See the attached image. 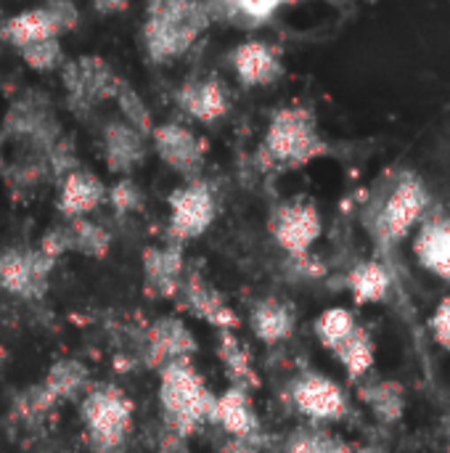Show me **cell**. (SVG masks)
I'll return each instance as SVG.
<instances>
[{
	"label": "cell",
	"instance_id": "6da1fadb",
	"mask_svg": "<svg viewBox=\"0 0 450 453\" xmlns=\"http://www.w3.org/2000/svg\"><path fill=\"white\" fill-rule=\"evenodd\" d=\"M212 19L215 11L207 0H156L143 27L149 58L167 64L183 56Z\"/></svg>",
	"mask_w": 450,
	"mask_h": 453
},
{
	"label": "cell",
	"instance_id": "7a4b0ae2",
	"mask_svg": "<svg viewBox=\"0 0 450 453\" xmlns=\"http://www.w3.org/2000/svg\"><path fill=\"white\" fill-rule=\"evenodd\" d=\"M159 406L164 411V427L191 438L210 422L215 393L207 388L191 358L172 361L159 372Z\"/></svg>",
	"mask_w": 450,
	"mask_h": 453
},
{
	"label": "cell",
	"instance_id": "3957f363",
	"mask_svg": "<svg viewBox=\"0 0 450 453\" xmlns=\"http://www.w3.org/2000/svg\"><path fill=\"white\" fill-rule=\"evenodd\" d=\"M133 401L114 385L88 390L80 401L85 443L93 453H122L133 433Z\"/></svg>",
	"mask_w": 450,
	"mask_h": 453
},
{
	"label": "cell",
	"instance_id": "277c9868",
	"mask_svg": "<svg viewBox=\"0 0 450 453\" xmlns=\"http://www.w3.org/2000/svg\"><path fill=\"white\" fill-rule=\"evenodd\" d=\"M326 143L318 133L316 114L305 106H284L278 109L265 130L263 157L271 165L281 167H302L321 157Z\"/></svg>",
	"mask_w": 450,
	"mask_h": 453
},
{
	"label": "cell",
	"instance_id": "5b68a950",
	"mask_svg": "<svg viewBox=\"0 0 450 453\" xmlns=\"http://www.w3.org/2000/svg\"><path fill=\"white\" fill-rule=\"evenodd\" d=\"M430 204V194L424 188V183L416 175H403L393 191L387 194V199L382 202L379 212H377V236L385 244H398L403 242L424 218Z\"/></svg>",
	"mask_w": 450,
	"mask_h": 453
},
{
	"label": "cell",
	"instance_id": "8992f818",
	"mask_svg": "<svg viewBox=\"0 0 450 453\" xmlns=\"http://www.w3.org/2000/svg\"><path fill=\"white\" fill-rule=\"evenodd\" d=\"M64 90L69 96V106L77 114H88L93 106L111 101L119 74L111 69V64L101 56H77L72 61H64L61 66Z\"/></svg>",
	"mask_w": 450,
	"mask_h": 453
},
{
	"label": "cell",
	"instance_id": "52a82bcc",
	"mask_svg": "<svg viewBox=\"0 0 450 453\" xmlns=\"http://www.w3.org/2000/svg\"><path fill=\"white\" fill-rule=\"evenodd\" d=\"M167 204H170V226H167L170 242H178V244L199 239L215 223V215H217L215 194L199 178L175 188L167 196Z\"/></svg>",
	"mask_w": 450,
	"mask_h": 453
},
{
	"label": "cell",
	"instance_id": "ba28073f",
	"mask_svg": "<svg viewBox=\"0 0 450 453\" xmlns=\"http://www.w3.org/2000/svg\"><path fill=\"white\" fill-rule=\"evenodd\" d=\"M321 231L324 220L316 202L310 199H292L281 204L271 218V234L276 244L294 260L310 255L313 244L321 239Z\"/></svg>",
	"mask_w": 450,
	"mask_h": 453
},
{
	"label": "cell",
	"instance_id": "9c48e42d",
	"mask_svg": "<svg viewBox=\"0 0 450 453\" xmlns=\"http://www.w3.org/2000/svg\"><path fill=\"white\" fill-rule=\"evenodd\" d=\"M53 263L56 260H50L40 250L0 252V292L21 300H40L48 289Z\"/></svg>",
	"mask_w": 450,
	"mask_h": 453
},
{
	"label": "cell",
	"instance_id": "30bf717a",
	"mask_svg": "<svg viewBox=\"0 0 450 453\" xmlns=\"http://www.w3.org/2000/svg\"><path fill=\"white\" fill-rule=\"evenodd\" d=\"M151 143H154V151L156 157L178 175L194 180L204 165V157H207V141L194 133L191 127L186 125H178V122H162V125H154L151 130Z\"/></svg>",
	"mask_w": 450,
	"mask_h": 453
},
{
	"label": "cell",
	"instance_id": "8fae6325",
	"mask_svg": "<svg viewBox=\"0 0 450 453\" xmlns=\"http://www.w3.org/2000/svg\"><path fill=\"white\" fill-rule=\"evenodd\" d=\"M292 401L313 422H342L350 411L345 390L326 374L305 372L292 382Z\"/></svg>",
	"mask_w": 450,
	"mask_h": 453
},
{
	"label": "cell",
	"instance_id": "7c38bea8",
	"mask_svg": "<svg viewBox=\"0 0 450 453\" xmlns=\"http://www.w3.org/2000/svg\"><path fill=\"white\" fill-rule=\"evenodd\" d=\"M199 350V342L194 332L175 316L156 319L149 326L146 342H143V366L162 372L172 361L191 358Z\"/></svg>",
	"mask_w": 450,
	"mask_h": 453
},
{
	"label": "cell",
	"instance_id": "4fadbf2b",
	"mask_svg": "<svg viewBox=\"0 0 450 453\" xmlns=\"http://www.w3.org/2000/svg\"><path fill=\"white\" fill-rule=\"evenodd\" d=\"M178 297H180V308L186 313H191L194 319L215 326L217 332L239 326V316L228 305V300L196 271H186Z\"/></svg>",
	"mask_w": 450,
	"mask_h": 453
},
{
	"label": "cell",
	"instance_id": "5bb4252c",
	"mask_svg": "<svg viewBox=\"0 0 450 453\" xmlns=\"http://www.w3.org/2000/svg\"><path fill=\"white\" fill-rule=\"evenodd\" d=\"M186 276L183 244L167 242L159 247H149L143 252V284L146 295L154 300H172L180 292Z\"/></svg>",
	"mask_w": 450,
	"mask_h": 453
},
{
	"label": "cell",
	"instance_id": "9a60e30c",
	"mask_svg": "<svg viewBox=\"0 0 450 453\" xmlns=\"http://www.w3.org/2000/svg\"><path fill=\"white\" fill-rule=\"evenodd\" d=\"M101 149H103V162L111 173L117 175H130L138 170L149 154L146 135L138 133L133 125H127L122 117H114L103 125L101 130Z\"/></svg>",
	"mask_w": 450,
	"mask_h": 453
},
{
	"label": "cell",
	"instance_id": "2e32d148",
	"mask_svg": "<svg viewBox=\"0 0 450 453\" xmlns=\"http://www.w3.org/2000/svg\"><path fill=\"white\" fill-rule=\"evenodd\" d=\"M231 66L247 88L273 85L284 74L281 56L263 40H244L231 50Z\"/></svg>",
	"mask_w": 450,
	"mask_h": 453
},
{
	"label": "cell",
	"instance_id": "e0dca14e",
	"mask_svg": "<svg viewBox=\"0 0 450 453\" xmlns=\"http://www.w3.org/2000/svg\"><path fill=\"white\" fill-rule=\"evenodd\" d=\"M103 202H106V186H103V180L95 173H90L85 167H74L72 173H66L61 178V188H58L56 207H58V212L66 220L88 218Z\"/></svg>",
	"mask_w": 450,
	"mask_h": 453
},
{
	"label": "cell",
	"instance_id": "ac0fdd59",
	"mask_svg": "<svg viewBox=\"0 0 450 453\" xmlns=\"http://www.w3.org/2000/svg\"><path fill=\"white\" fill-rule=\"evenodd\" d=\"M210 422L228 433V438H257L260 441V417L249 398V390L228 388L225 393L215 395V406Z\"/></svg>",
	"mask_w": 450,
	"mask_h": 453
},
{
	"label": "cell",
	"instance_id": "d6986e66",
	"mask_svg": "<svg viewBox=\"0 0 450 453\" xmlns=\"http://www.w3.org/2000/svg\"><path fill=\"white\" fill-rule=\"evenodd\" d=\"M414 255L424 271L450 284V215L422 220L414 239Z\"/></svg>",
	"mask_w": 450,
	"mask_h": 453
},
{
	"label": "cell",
	"instance_id": "ffe728a7",
	"mask_svg": "<svg viewBox=\"0 0 450 453\" xmlns=\"http://www.w3.org/2000/svg\"><path fill=\"white\" fill-rule=\"evenodd\" d=\"M175 98L178 106L199 122H217L228 111V93L217 77L188 80L178 88Z\"/></svg>",
	"mask_w": 450,
	"mask_h": 453
},
{
	"label": "cell",
	"instance_id": "44dd1931",
	"mask_svg": "<svg viewBox=\"0 0 450 453\" xmlns=\"http://www.w3.org/2000/svg\"><path fill=\"white\" fill-rule=\"evenodd\" d=\"M249 326L255 337L265 345H278L292 337L297 326V313L292 303L278 300V297H265L252 305L249 311Z\"/></svg>",
	"mask_w": 450,
	"mask_h": 453
},
{
	"label": "cell",
	"instance_id": "7402d4cb",
	"mask_svg": "<svg viewBox=\"0 0 450 453\" xmlns=\"http://www.w3.org/2000/svg\"><path fill=\"white\" fill-rule=\"evenodd\" d=\"M58 27L50 19V13L42 5L19 11L13 16H8L0 27V37L11 45V48H21L27 42L34 40H45V37H58Z\"/></svg>",
	"mask_w": 450,
	"mask_h": 453
},
{
	"label": "cell",
	"instance_id": "603a6c76",
	"mask_svg": "<svg viewBox=\"0 0 450 453\" xmlns=\"http://www.w3.org/2000/svg\"><path fill=\"white\" fill-rule=\"evenodd\" d=\"M217 358L231 380L233 388H241V390H252L257 388V372H255V364H252V353L249 348L236 337L233 329H223L217 332Z\"/></svg>",
	"mask_w": 450,
	"mask_h": 453
},
{
	"label": "cell",
	"instance_id": "cb8c5ba5",
	"mask_svg": "<svg viewBox=\"0 0 450 453\" xmlns=\"http://www.w3.org/2000/svg\"><path fill=\"white\" fill-rule=\"evenodd\" d=\"M358 398L385 425H395V422L403 419V411H406V388L400 382H395V380H377V382L361 385Z\"/></svg>",
	"mask_w": 450,
	"mask_h": 453
},
{
	"label": "cell",
	"instance_id": "d4e9b609",
	"mask_svg": "<svg viewBox=\"0 0 450 453\" xmlns=\"http://www.w3.org/2000/svg\"><path fill=\"white\" fill-rule=\"evenodd\" d=\"M88 382H90V372L82 361L77 358H58L45 380H42V388L61 403V401H74L77 395H85L88 393Z\"/></svg>",
	"mask_w": 450,
	"mask_h": 453
},
{
	"label": "cell",
	"instance_id": "484cf974",
	"mask_svg": "<svg viewBox=\"0 0 450 453\" xmlns=\"http://www.w3.org/2000/svg\"><path fill=\"white\" fill-rule=\"evenodd\" d=\"M390 287H393L390 273L377 260H363L347 273V289H350V295H353V300L358 305L382 303L390 295Z\"/></svg>",
	"mask_w": 450,
	"mask_h": 453
},
{
	"label": "cell",
	"instance_id": "4316f807",
	"mask_svg": "<svg viewBox=\"0 0 450 453\" xmlns=\"http://www.w3.org/2000/svg\"><path fill=\"white\" fill-rule=\"evenodd\" d=\"M334 358L342 364V369L347 372V377L353 382H361L377 361V348H374L371 332L358 324L355 332L334 350Z\"/></svg>",
	"mask_w": 450,
	"mask_h": 453
},
{
	"label": "cell",
	"instance_id": "83f0119b",
	"mask_svg": "<svg viewBox=\"0 0 450 453\" xmlns=\"http://www.w3.org/2000/svg\"><path fill=\"white\" fill-rule=\"evenodd\" d=\"M66 226H69V239H72V252H80L93 260H101L109 255L111 234L101 223L90 218H74V220H66Z\"/></svg>",
	"mask_w": 450,
	"mask_h": 453
},
{
	"label": "cell",
	"instance_id": "f1b7e54d",
	"mask_svg": "<svg viewBox=\"0 0 450 453\" xmlns=\"http://www.w3.org/2000/svg\"><path fill=\"white\" fill-rule=\"evenodd\" d=\"M114 104H117V109H119V117L127 122V125H133L138 133H143L146 138L151 135V130H154V117H151V109H149V104L143 101V96L127 82V80H117V88H114V98H111Z\"/></svg>",
	"mask_w": 450,
	"mask_h": 453
},
{
	"label": "cell",
	"instance_id": "f546056e",
	"mask_svg": "<svg viewBox=\"0 0 450 453\" xmlns=\"http://www.w3.org/2000/svg\"><path fill=\"white\" fill-rule=\"evenodd\" d=\"M355 326H358V319H355L353 311H347V308H326V311L316 319L313 332H316L318 342H321L329 353H334V350L355 332Z\"/></svg>",
	"mask_w": 450,
	"mask_h": 453
},
{
	"label": "cell",
	"instance_id": "4dcf8cb0",
	"mask_svg": "<svg viewBox=\"0 0 450 453\" xmlns=\"http://www.w3.org/2000/svg\"><path fill=\"white\" fill-rule=\"evenodd\" d=\"M305 0H210L212 11H225V13H236L241 19H249V24H265L271 21L281 8L286 5H297Z\"/></svg>",
	"mask_w": 450,
	"mask_h": 453
},
{
	"label": "cell",
	"instance_id": "1f68e13d",
	"mask_svg": "<svg viewBox=\"0 0 450 453\" xmlns=\"http://www.w3.org/2000/svg\"><path fill=\"white\" fill-rule=\"evenodd\" d=\"M284 451L286 453H355L345 441L334 438L332 433L326 430H318V427H302V430H294L286 443H284Z\"/></svg>",
	"mask_w": 450,
	"mask_h": 453
},
{
	"label": "cell",
	"instance_id": "d6a6232c",
	"mask_svg": "<svg viewBox=\"0 0 450 453\" xmlns=\"http://www.w3.org/2000/svg\"><path fill=\"white\" fill-rule=\"evenodd\" d=\"M19 58L32 69V72H40V74H48V72H56L64 66V45L58 37H45V40H34V42H27L21 48H16Z\"/></svg>",
	"mask_w": 450,
	"mask_h": 453
},
{
	"label": "cell",
	"instance_id": "836d02e7",
	"mask_svg": "<svg viewBox=\"0 0 450 453\" xmlns=\"http://www.w3.org/2000/svg\"><path fill=\"white\" fill-rule=\"evenodd\" d=\"M56 406H58V401H56L42 385H37V388L24 390V393L16 398L13 414H16L19 419H24V422H40V419L48 417Z\"/></svg>",
	"mask_w": 450,
	"mask_h": 453
},
{
	"label": "cell",
	"instance_id": "e575fe53",
	"mask_svg": "<svg viewBox=\"0 0 450 453\" xmlns=\"http://www.w3.org/2000/svg\"><path fill=\"white\" fill-rule=\"evenodd\" d=\"M106 202L111 204V210L117 215H130L143 207V191L138 188V183L130 175H122L117 183H111L106 188Z\"/></svg>",
	"mask_w": 450,
	"mask_h": 453
},
{
	"label": "cell",
	"instance_id": "d590c367",
	"mask_svg": "<svg viewBox=\"0 0 450 453\" xmlns=\"http://www.w3.org/2000/svg\"><path fill=\"white\" fill-rule=\"evenodd\" d=\"M42 8L50 13V19L56 21L58 32H72L80 24V8L74 0H42Z\"/></svg>",
	"mask_w": 450,
	"mask_h": 453
},
{
	"label": "cell",
	"instance_id": "8d00e7d4",
	"mask_svg": "<svg viewBox=\"0 0 450 453\" xmlns=\"http://www.w3.org/2000/svg\"><path fill=\"white\" fill-rule=\"evenodd\" d=\"M42 255H48L50 260H58L61 255L72 252V239H69V226L61 223V226H53L48 234H42L40 239V247H37Z\"/></svg>",
	"mask_w": 450,
	"mask_h": 453
},
{
	"label": "cell",
	"instance_id": "74e56055",
	"mask_svg": "<svg viewBox=\"0 0 450 453\" xmlns=\"http://www.w3.org/2000/svg\"><path fill=\"white\" fill-rule=\"evenodd\" d=\"M430 332H432V340H435L440 348L450 350V297H446V300L438 305V311L432 313V319H430Z\"/></svg>",
	"mask_w": 450,
	"mask_h": 453
},
{
	"label": "cell",
	"instance_id": "f35d334b",
	"mask_svg": "<svg viewBox=\"0 0 450 453\" xmlns=\"http://www.w3.org/2000/svg\"><path fill=\"white\" fill-rule=\"evenodd\" d=\"M188 438H183L180 433H175V430H170V427H164L162 430V435H159V441H156V451L159 453H188Z\"/></svg>",
	"mask_w": 450,
	"mask_h": 453
},
{
	"label": "cell",
	"instance_id": "ab89813d",
	"mask_svg": "<svg viewBox=\"0 0 450 453\" xmlns=\"http://www.w3.org/2000/svg\"><path fill=\"white\" fill-rule=\"evenodd\" d=\"M220 453H263L260 451V441L257 438H228Z\"/></svg>",
	"mask_w": 450,
	"mask_h": 453
},
{
	"label": "cell",
	"instance_id": "60d3db41",
	"mask_svg": "<svg viewBox=\"0 0 450 453\" xmlns=\"http://www.w3.org/2000/svg\"><path fill=\"white\" fill-rule=\"evenodd\" d=\"M90 5L101 16H114V13L127 11L130 8V0H90Z\"/></svg>",
	"mask_w": 450,
	"mask_h": 453
},
{
	"label": "cell",
	"instance_id": "b9f144b4",
	"mask_svg": "<svg viewBox=\"0 0 450 453\" xmlns=\"http://www.w3.org/2000/svg\"><path fill=\"white\" fill-rule=\"evenodd\" d=\"M448 443H450V419H448Z\"/></svg>",
	"mask_w": 450,
	"mask_h": 453
},
{
	"label": "cell",
	"instance_id": "7bdbcfd3",
	"mask_svg": "<svg viewBox=\"0 0 450 453\" xmlns=\"http://www.w3.org/2000/svg\"><path fill=\"white\" fill-rule=\"evenodd\" d=\"M0 27H3V13H0Z\"/></svg>",
	"mask_w": 450,
	"mask_h": 453
},
{
	"label": "cell",
	"instance_id": "ee69618b",
	"mask_svg": "<svg viewBox=\"0 0 450 453\" xmlns=\"http://www.w3.org/2000/svg\"><path fill=\"white\" fill-rule=\"evenodd\" d=\"M278 453H286V451H284V449H281V451H278Z\"/></svg>",
	"mask_w": 450,
	"mask_h": 453
},
{
	"label": "cell",
	"instance_id": "f6af8a7d",
	"mask_svg": "<svg viewBox=\"0 0 450 453\" xmlns=\"http://www.w3.org/2000/svg\"><path fill=\"white\" fill-rule=\"evenodd\" d=\"M374 453H382V451H374Z\"/></svg>",
	"mask_w": 450,
	"mask_h": 453
},
{
	"label": "cell",
	"instance_id": "bcb514c9",
	"mask_svg": "<svg viewBox=\"0 0 450 453\" xmlns=\"http://www.w3.org/2000/svg\"><path fill=\"white\" fill-rule=\"evenodd\" d=\"M207 3H210V0H207Z\"/></svg>",
	"mask_w": 450,
	"mask_h": 453
}]
</instances>
